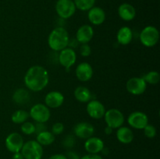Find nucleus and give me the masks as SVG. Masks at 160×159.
<instances>
[{
    "instance_id": "7ed1b4c3",
    "label": "nucleus",
    "mask_w": 160,
    "mask_h": 159,
    "mask_svg": "<svg viewBox=\"0 0 160 159\" xmlns=\"http://www.w3.org/2000/svg\"><path fill=\"white\" fill-rule=\"evenodd\" d=\"M20 152L24 159H42L44 151L40 143L31 140L24 142Z\"/></svg>"
},
{
    "instance_id": "cd10ccee",
    "label": "nucleus",
    "mask_w": 160,
    "mask_h": 159,
    "mask_svg": "<svg viewBox=\"0 0 160 159\" xmlns=\"http://www.w3.org/2000/svg\"><path fill=\"white\" fill-rule=\"evenodd\" d=\"M20 130L24 135H32L35 133V126L34 123L31 122L26 121L25 123H22L20 126Z\"/></svg>"
},
{
    "instance_id": "4c0bfd02",
    "label": "nucleus",
    "mask_w": 160,
    "mask_h": 159,
    "mask_svg": "<svg viewBox=\"0 0 160 159\" xmlns=\"http://www.w3.org/2000/svg\"><path fill=\"white\" fill-rule=\"evenodd\" d=\"M112 130H113V129H112V128H110L109 126H106V127L105 128V129H104V132L106 135H110V134L112 132Z\"/></svg>"
},
{
    "instance_id": "412c9836",
    "label": "nucleus",
    "mask_w": 160,
    "mask_h": 159,
    "mask_svg": "<svg viewBox=\"0 0 160 159\" xmlns=\"http://www.w3.org/2000/svg\"><path fill=\"white\" fill-rule=\"evenodd\" d=\"M133 39V31L129 26H122L117 34V40L120 45H128Z\"/></svg>"
},
{
    "instance_id": "20e7f679",
    "label": "nucleus",
    "mask_w": 160,
    "mask_h": 159,
    "mask_svg": "<svg viewBox=\"0 0 160 159\" xmlns=\"http://www.w3.org/2000/svg\"><path fill=\"white\" fill-rule=\"evenodd\" d=\"M140 41L147 48H152L158 44L159 41V30L154 26H147L141 32Z\"/></svg>"
},
{
    "instance_id": "a211bd4d",
    "label": "nucleus",
    "mask_w": 160,
    "mask_h": 159,
    "mask_svg": "<svg viewBox=\"0 0 160 159\" xmlns=\"http://www.w3.org/2000/svg\"><path fill=\"white\" fill-rule=\"evenodd\" d=\"M88 18L92 24L98 26L102 24L106 20V12L104 9L98 6H93L88 12Z\"/></svg>"
},
{
    "instance_id": "4468645a",
    "label": "nucleus",
    "mask_w": 160,
    "mask_h": 159,
    "mask_svg": "<svg viewBox=\"0 0 160 159\" xmlns=\"http://www.w3.org/2000/svg\"><path fill=\"white\" fill-rule=\"evenodd\" d=\"M93 68L88 62H83L78 64L75 70V75L78 80L81 82H88L93 76Z\"/></svg>"
},
{
    "instance_id": "f3484780",
    "label": "nucleus",
    "mask_w": 160,
    "mask_h": 159,
    "mask_svg": "<svg viewBox=\"0 0 160 159\" xmlns=\"http://www.w3.org/2000/svg\"><path fill=\"white\" fill-rule=\"evenodd\" d=\"M94 36V30L91 25L84 24L80 26L76 32V40L78 43L88 44Z\"/></svg>"
},
{
    "instance_id": "4be33fe9",
    "label": "nucleus",
    "mask_w": 160,
    "mask_h": 159,
    "mask_svg": "<svg viewBox=\"0 0 160 159\" xmlns=\"http://www.w3.org/2000/svg\"><path fill=\"white\" fill-rule=\"evenodd\" d=\"M73 95L77 101L81 103L88 102L89 101L92 100V98L91 90L84 86H79L77 87L73 92Z\"/></svg>"
},
{
    "instance_id": "1a4fd4ad",
    "label": "nucleus",
    "mask_w": 160,
    "mask_h": 159,
    "mask_svg": "<svg viewBox=\"0 0 160 159\" xmlns=\"http://www.w3.org/2000/svg\"><path fill=\"white\" fill-rule=\"evenodd\" d=\"M128 123L131 128L135 129H143L148 124V117L145 112L135 111L131 112L128 117Z\"/></svg>"
},
{
    "instance_id": "0eeeda50",
    "label": "nucleus",
    "mask_w": 160,
    "mask_h": 159,
    "mask_svg": "<svg viewBox=\"0 0 160 159\" xmlns=\"http://www.w3.org/2000/svg\"><path fill=\"white\" fill-rule=\"evenodd\" d=\"M73 0H58L56 4V11L57 15L63 20H67L74 15L76 12Z\"/></svg>"
},
{
    "instance_id": "c85d7f7f",
    "label": "nucleus",
    "mask_w": 160,
    "mask_h": 159,
    "mask_svg": "<svg viewBox=\"0 0 160 159\" xmlns=\"http://www.w3.org/2000/svg\"><path fill=\"white\" fill-rule=\"evenodd\" d=\"M76 144V140H75L74 136L67 135L62 140V146L67 149H71Z\"/></svg>"
},
{
    "instance_id": "6e6552de",
    "label": "nucleus",
    "mask_w": 160,
    "mask_h": 159,
    "mask_svg": "<svg viewBox=\"0 0 160 159\" xmlns=\"http://www.w3.org/2000/svg\"><path fill=\"white\" fill-rule=\"evenodd\" d=\"M126 89L133 95H141L145 92L147 89V83L143 77L134 76L127 81Z\"/></svg>"
},
{
    "instance_id": "e433bc0d",
    "label": "nucleus",
    "mask_w": 160,
    "mask_h": 159,
    "mask_svg": "<svg viewBox=\"0 0 160 159\" xmlns=\"http://www.w3.org/2000/svg\"><path fill=\"white\" fill-rule=\"evenodd\" d=\"M12 159H24L23 158V156L22 155L21 152H17V153H14L13 155H12Z\"/></svg>"
},
{
    "instance_id": "6ab92c4d",
    "label": "nucleus",
    "mask_w": 160,
    "mask_h": 159,
    "mask_svg": "<svg viewBox=\"0 0 160 159\" xmlns=\"http://www.w3.org/2000/svg\"><path fill=\"white\" fill-rule=\"evenodd\" d=\"M118 14L120 19L124 21H131L136 17V9L130 3H123L118 8Z\"/></svg>"
},
{
    "instance_id": "bb28decb",
    "label": "nucleus",
    "mask_w": 160,
    "mask_h": 159,
    "mask_svg": "<svg viewBox=\"0 0 160 159\" xmlns=\"http://www.w3.org/2000/svg\"><path fill=\"white\" fill-rule=\"evenodd\" d=\"M143 79L145 80V81L147 84L155 85V84H157L159 82L160 75L159 72L152 70V71H150L148 72V73H147L146 74L143 76Z\"/></svg>"
},
{
    "instance_id": "2f4dec72",
    "label": "nucleus",
    "mask_w": 160,
    "mask_h": 159,
    "mask_svg": "<svg viewBox=\"0 0 160 159\" xmlns=\"http://www.w3.org/2000/svg\"><path fill=\"white\" fill-rule=\"evenodd\" d=\"M80 53L83 57H88L92 53V48L88 44H81L80 47Z\"/></svg>"
},
{
    "instance_id": "c9c22d12",
    "label": "nucleus",
    "mask_w": 160,
    "mask_h": 159,
    "mask_svg": "<svg viewBox=\"0 0 160 159\" xmlns=\"http://www.w3.org/2000/svg\"><path fill=\"white\" fill-rule=\"evenodd\" d=\"M48 159H67V157L63 154H56L50 156Z\"/></svg>"
},
{
    "instance_id": "f704fd0d",
    "label": "nucleus",
    "mask_w": 160,
    "mask_h": 159,
    "mask_svg": "<svg viewBox=\"0 0 160 159\" xmlns=\"http://www.w3.org/2000/svg\"><path fill=\"white\" fill-rule=\"evenodd\" d=\"M65 155L67 156V159H80V156L75 151H67Z\"/></svg>"
},
{
    "instance_id": "7c9ffc66",
    "label": "nucleus",
    "mask_w": 160,
    "mask_h": 159,
    "mask_svg": "<svg viewBox=\"0 0 160 159\" xmlns=\"http://www.w3.org/2000/svg\"><path fill=\"white\" fill-rule=\"evenodd\" d=\"M64 131V125L62 123H56L52 126L51 132L54 134L55 136L62 134Z\"/></svg>"
},
{
    "instance_id": "dca6fc26",
    "label": "nucleus",
    "mask_w": 160,
    "mask_h": 159,
    "mask_svg": "<svg viewBox=\"0 0 160 159\" xmlns=\"http://www.w3.org/2000/svg\"><path fill=\"white\" fill-rule=\"evenodd\" d=\"M84 149L88 154H99L105 147L103 140L97 137H91L84 142Z\"/></svg>"
},
{
    "instance_id": "2eb2a0df",
    "label": "nucleus",
    "mask_w": 160,
    "mask_h": 159,
    "mask_svg": "<svg viewBox=\"0 0 160 159\" xmlns=\"http://www.w3.org/2000/svg\"><path fill=\"white\" fill-rule=\"evenodd\" d=\"M64 95L57 90L50 91L45 95V104L48 108H58L64 103Z\"/></svg>"
},
{
    "instance_id": "c756f323",
    "label": "nucleus",
    "mask_w": 160,
    "mask_h": 159,
    "mask_svg": "<svg viewBox=\"0 0 160 159\" xmlns=\"http://www.w3.org/2000/svg\"><path fill=\"white\" fill-rule=\"evenodd\" d=\"M144 134L146 137L148 138H154L156 136L157 133V130H156V128L154 126L151 124H148L145 126V127L144 128Z\"/></svg>"
},
{
    "instance_id": "473e14b6",
    "label": "nucleus",
    "mask_w": 160,
    "mask_h": 159,
    "mask_svg": "<svg viewBox=\"0 0 160 159\" xmlns=\"http://www.w3.org/2000/svg\"><path fill=\"white\" fill-rule=\"evenodd\" d=\"M80 159H103L98 154H88L80 157Z\"/></svg>"
},
{
    "instance_id": "f257e3e1",
    "label": "nucleus",
    "mask_w": 160,
    "mask_h": 159,
    "mask_svg": "<svg viewBox=\"0 0 160 159\" xmlns=\"http://www.w3.org/2000/svg\"><path fill=\"white\" fill-rule=\"evenodd\" d=\"M27 88L33 92L43 90L49 82L48 72L45 67L39 65L30 67L23 77Z\"/></svg>"
},
{
    "instance_id": "ddd939ff",
    "label": "nucleus",
    "mask_w": 160,
    "mask_h": 159,
    "mask_svg": "<svg viewBox=\"0 0 160 159\" xmlns=\"http://www.w3.org/2000/svg\"><path fill=\"white\" fill-rule=\"evenodd\" d=\"M73 133L78 138L87 140L91 137H93L95 133V128L88 122H81L75 125L73 128Z\"/></svg>"
},
{
    "instance_id": "9b49d317",
    "label": "nucleus",
    "mask_w": 160,
    "mask_h": 159,
    "mask_svg": "<svg viewBox=\"0 0 160 159\" xmlns=\"http://www.w3.org/2000/svg\"><path fill=\"white\" fill-rule=\"evenodd\" d=\"M86 111L89 116L94 119H101L106 113V108L101 101L98 100H91L88 102Z\"/></svg>"
},
{
    "instance_id": "39448f33",
    "label": "nucleus",
    "mask_w": 160,
    "mask_h": 159,
    "mask_svg": "<svg viewBox=\"0 0 160 159\" xmlns=\"http://www.w3.org/2000/svg\"><path fill=\"white\" fill-rule=\"evenodd\" d=\"M29 115L35 123H45L51 117L50 109L45 104L38 103L31 108Z\"/></svg>"
},
{
    "instance_id": "5701e85b",
    "label": "nucleus",
    "mask_w": 160,
    "mask_h": 159,
    "mask_svg": "<svg viewBox=\"0 0 160 159\" xmlns=\"http://www.w3.org/2000/svg\"><path fill=\"white\" fill-rule=\"evenodd\" d=\"M31 95L29 91L24 88H18L12 94V100L16 104H25L29 102Z\"/></svg>"
},
{
    "instance_id": "393cba45",
    "label": "nucleus",
    "mask_w": 160,
    "mask_h": 159,
    "mask_svg": "<svg viewBox=\"0 0 160 159\" xmlns=\"http://www.w3.org/2000/svg\"><path fill=\"white\" fill-rule=\"evenodd\" d=\"M29 112L23 109H19L15 111L11 116V120L15 124H20L28 121L29 118Z\"/></svg>"
},
{
    "instance_id": "9d476101",
    "label": "nucleus",
    "mask_w": 160,
    "mask_h": 159,
    "mask_svg": "<svg viewBox=\"0 0 160 159\" xmlns=\"http://www.w3.org/2000/svg\"><path fill=\"white\" fill-rule=\"evenodd\" d=\"M23 143L24 140L23 137L18 132H11L6 137L5 140L6 149L12 154L20 152L23 147Z\"/></svg>"
},
{
    "instance_id": "423d86ee",
    "label": "nucleus",
    "mask_w": 160,
    "mask_h": 159,
    "mask_svg": "<svg viewBox=\"0 0 160 159\" xmlns=\"http://www.w3.org/2000/svg\"><path fill=\"white\" fill-rule=\"evenodd\" d=\"M106 126L112 129H118L124 123V115L123 112L117 108H110L106 111L104 117Z\"/></svg>"
},
{
    "instance_id": "aec40b11",
    "label": "nucleus",
    "mask_w": 160,
    "mask_h": 159,
    "mask_svg": "<svg viewBox=\"0 0 160 159\" xmlns=\"http://www.w3.org/2000/svg\"><path fill=\"white\" fill-rule=\"evenodd\" d=\"M117 138L119 142L123 144H129L134 140V135L131 128L128 126H120L117 130Z\"/></svg>"
},
{
    "instance_id": "f03ea898",
    "label": "nucleus",
    "mask_w": 160,
    "mask_h": 159,
    "mask_svg": "<svg viewBox=\"0 0 160 159\" xmlns=\"http://www.w3.org/2000/svg\"><path fill=\"white\" fill-rule=\"evenodd\" d=\"M70 44L69 33L62 26H57L50 32L48 37V45L52 51H60L67 48Z\"/></svg>"
},
{
    "instance_id": "72a5a7b5",
    "label": "nucleus",
    "mask_w": 160,
    "mask_h": 159,
    "mask_svg": "<svg viewBox=\"0 0 160 159\" xmlns=\"http://www.w3.org/2000/svg\"><path fill=\"white\" fill-rule=\"evenodd\" d=\"M35 126V132L36 133H38V132H42L44 130H46V126H45V123H36L34 124Z\"/></svg>"
},
{
    "instance_id": "b1692460",
    "label": "nucleus",
    "mask_w": 160,
    "mask_h": 159,
    "mask_svg": "<svg viewBox=\"0 0 160 159\" xmlns=\"http://www.w3.org/2000/svg\"><path fill=\"white\" fill-rule=\"evenodd\" d=\"M56 137L55 135L51 131L44 130L42 132L37 133L36 137V141L40 143L42 147L43 146H49L54 143Z\"/></svg>"
},
{
    "instance_id": "a878e982",
    "label": "nucleus",
    "mask_w": 160,
    "mask_h": 159,
    "mask_svg": "<svg viewBox=\"0 0 160 159\" xmlns=\"http://www.w3.org/2000/svg\"><path fill=\"white\" fill-rule=\"evenodd\" d=\"M96 0H73L77 9L81 11H88L92 9Z\"/></svg>"
},
{
    "instance_id": "f8f14e48",
    "label": "nucleus",
    "mask_w": 160,
    "mask_h": 159,
    "mask_svg": "<svg viewBox=\"0 0 160 159\" xmlns=\"http://www.w3.org/2000/svg\"><path fill=\"white\" fill-rule=\"evenodd\" d=\"M58 61L62 66L66 69H70L75 64L77 61V53L70 47L64 48L59 51Z\"/></svg>"
}]
</instances>
